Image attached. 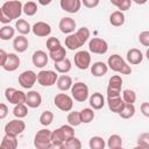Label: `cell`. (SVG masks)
Wrapping results in <instances>:
<instances>
[{
	"label": "cell",
	"instance_id": "cell-31",
	"mask_svg": "<svg viewBox=\"0 0 149 149\" xmlns=\"http://www.w3.org/2000/svg\"><path fill=\"white\" fill-rule=\"evenodd\" d=\"M48 55L54 62H58V61H62V59H64L66 57V49L63 45H61L57 49H55L52 51H49Z\"/></svg>",
	"mask_w": 149,
	"mask_h": 149
},
{
	"label": "cell",
	"instance_id": "cell-3",
	"mask_svg": "<svg viewBox=\"0 0 149 149\" xmlns=\"http://www.w3.org/2000/svg\"><path fill=\"white\" fill-rule=\"evenodd\" d=\"M107 66L114 72H118L120 74H130L132 68L128 65V63L118 54H114L108 57L107 59Z\"/></svg>",
	"mask_w": 149,
	"mask_h": 149
},
{
	"label": "cell",
	"instance_id": "cell-5",
	"mask_svg": "<svg viewBox=\"0 0 149 149\" xmlns=\"http://www.w3.org/2000/svg\"><path fill=\"white\" fill-rule=\"evenodd\" d=\"M71 97L78 102H84L88 99V86L83 81H77L71 86Z\"/></svg>",
	"mask_w": 149,
	"mask_h": 149
},
{
	"label": "cell",
	"instance_id": "cell-11",
	"mask_svg": "<svg viewBox=\"0 0 149 149\" xmlns=\"http://www.w3.org/2000/svg\"><path fill=\"white\" fill-rule=\"evenodd\" d=\"M88 50L97 55H105L108 51V43L100 37H92L88 42Z\"/></svg>",
	"mask_w": 149,
	"mask_h": 149
},
{
	"label": "cell",
	"instance_id": "cell-42",
	"mask_svg": "<svg viewBox=\"0 0 149 149\" xmlns=\"http://www.w3.org/2000/svg\"><path fill=\"white\" fill-rule=\"evenodd\" d=\"M64 148L65 149H80L81 148V142L76 136H72L71 139H69L64 142Z\"/></svg>",
	"mask_w": 149,
	"mask_h": 149
},
{
	"label": "cell",
	"instance_id": "cell-18",
	"mask_svg": "<svg viewBox=\"0 0 149 149\" xmlns=\"http://www.w3.org/2000/svg\"><path fill=\"white\" fill-rule=\"evenodd\" d=\"M20 63H21L20 57L14 52H9V54H7V58H6V62L2 68L5 71L13 72L20 66Z\"/></svg>",
	"mask_w": 149,
	"mask_h": 149
},
{
	"label": "cell",
	"instance_id": "cell-7",
	"mask_svg": "<svg viewBox=\"0 0 149 149\" xmlns=\"http://www.w3.org/2000/svg\"><path fill=\"white\" fill-rule=\"evenodd\" d=\"M54 104L58 109L63 112H70L73 107V99L66 93H58L54 98Z\"/></svg>",
	"mask_w": 149,
	"mask_h": 149
},
{
	"label": "cell",
	"instance_id": "cell-13",
	"mask_svg": "<svg viewBox=\"0 0 149 149\" xmlns=\"http://www.w3.org/2000/svg\"><path fill=\"white\" fill-rule=\"evenodd\" d=\"M74 65L79 70H86L91 65V55L86 50H79L74 54Z\"/></svg>",
	"mask_w": 149,
	"mask_h": 149
},
{
	"label": "cell",
	"instance_id": "cell-40",
	"mask_svg": "<svg viewBox=\"0 0 149 149\" xmlns=\"http://www.w3.org/2000/svg\"><path fill=\"white\" fill-rule=\"evenodd\" d=\"M66 120H68V123L72 127H77L81 123L80 121V115H79V112H70L66 116Z\"/></svg>",
	"mask_w": 149,
	"mask_h": 149
},
{
	"label": "cell",
	"instance_id": "cell-12",
	"mask_svg": "<svg viewBox=\"0 0 149 149\" xmlns=\"http://www.w3.org/2000/svg\"><path fill=\"white\" fill-rule=\"evenodd\" d=\"M121 87H122V78L119 74H114L108 80L107 86V97H118L121 95Z\"/></svg>",
	"mask_w": 149,
	"mask_h": 149
},
{
	"label": "cell",
	"instance_id": "cell-27",
	"mask_svg": "<svg viewBox=\"0 0 149 149\" xmlns=\"http://www.w3.org/2000/svg\"><path fill=\"white\" fill-rule=\"evenodd\" d=\"M55 70L56 72L58 73H68L71 71V68H72V64H71V61L65 57L64 59L62 61H58V62H55Z\"/></svg>",
	"mask_w": 149,
	"mask_h": 149
},
{
	"label": "cell",
	"instance_id": "cell-44",
	"mask_svg": "<svg viewBox=\"0 0 149 149\" xmlns=\"http://www.w3.org/2000/svg\"><path fill=\"white\" fill-rule=\"evenodd\" d=\"M137 144L140 148H144V149L149 148V134L148 133L141 134L137 139Z\"/></svg>",
	"mask_w": 149,
	"mask_h": 149
},
{
	"label": "cell",
	"instance_id": "cell-36",
	"mask_svg": "<svg viewBox=\"0 0 149 149\" xmlns=\"http://www.w3.org/2000/svg\"><path fill=\"white\" fill-rule=\"evenodd\" d=\"M22 13H24L27 16H34L37 13V5L34 1H27L22 6Z\"/></svg>",
	"mask_w": 149,
	"mask_h": 149
},
{
	"label": "cell",
	"instance_id": "cell-46",
	"mask_svg": "<svg viewBox=\"0 0 149 149\" xmlns=\"http://www.w3.org/2000/svg\"><path fill=\"white\" fill-rule=\"evenodd\" d=\"M132 6V0H120L119 3H118V9L121 10V12H126Z\"/></svg>",
	"mask_w": 149,
	"mask_h": 149
},
{
	"label": "cell",
	"instance_id": "cell-8",
	"mask_svg": "<svg viewBox=\"0 0 149 149\" xmlns=\"http://www.w3.org/2000/svg\"><path fill=\"white\" fill-rule=\"evenodd\" d=\"M5 98L8 102L13 105L26 104V93L21 90H16L14 87H7L5 90Z\"/></svg>",
	"mask_w": 149,
	"mask_h": 149
},
{
	"label": "cell",
	"instance_id": "cell-34",
	"mask_svg": "<svg viewBox=\"0 0 149 149\" xmlns=\"http://www.w3.org/2000/svg\"><path fill=\"white\" fill-rule=\"evenodd\" d=\"M13 114L15 118L17 119H23L28 115V106L26 104H17V105H14V108H13Z\"/></svg>",
	"mask_w": 149,
	"mask_h": 149
},
{
	"label": "cell",
	"instance_id": "cell-17",
	"mask_svg": "<svg viewBox=\"0 0 149 149\" xmlns=\"http://www.w3.org/2000/svg\"><path fill=\"white\" fill-rule=\"evenodd\" d=\"M48 61H49V55L43 50H36L31 56V62L34 66L38 69L44 68L48 64Z\"/></svg>",
	"mask_w": 149,
	"mask_h": 149
},
{
	"label": "cell",
	"instance_id": "cell-1",
	"mask_svg": "<svg viewBox=\"0 0 149 149\" xmlns=\"http://www.w3.org/2000/svg\"><path fill=\"white\" fill-rule=\"evenodd\" d=\"M22 2L20 0H8L0 7V22L9 24L15 19H20L22 14Z\"/></svg>",
	"mask_w": 149,
	"mask_h": 149
},
{
	"label": "cell",
	"instance_id": "cell-14",
	"mask_svg": "<svg viewBox=\"0 0 149 149\" xmlns=\"http://www.w3.org/2000/svg\"><path fill=\"white\" fill-rule=\"evenodd\" d=\"M31 31L37 37H47L51 34V26L44 21H37L31 26Z\"/></svg>",
	"mask_w": 149,
	"mask_h": 149
},
{
	"label": "cell",
	"instance_id": "cell-38",
	"mask_svg": "<svg viewBox=\"0 0 149 149\" xmlns=\"http://www.w3.org/2000/svg\"><path fill=\"white\" fill-rule=\"evenodd\" d=\"M58 129H59V132H61V134H62V136H63V139H64V142H65L66 140L71 139L72 136H74V128H73L72 126H70L69 123L61 126Z\"/></svg>",
	"mask_w": 149,
	"mask_h": 149
},
{
	"label": "cell",
	"instance_id": "cell-48",
	"mask_svg": "<svg viewBox=\"0 0 149 149\" xmlns=\"http://www.w3.org/2000/svg\"><path fill=\"white\" fill-rule=\"evenodd\" d=\"M7 115H8V107H7V105L3 104V102H0V120L5 119Z\"/></svg>",
	"mask_w": 149,
	"mask_h": 149
},
{
	"label": "cell",
	"instance_id": "cell-47",
	"mask_svg": "<svg viewBox=\"0 0 149 149\" xmlns=\"http://www.w3.org/2000/svg\"><path fill=\"white\" fill-rule=\"evenodd\" d=\"M81 1V5H84L86 8H95L100 0H80Z\"/></svg>",
	"mask_w": 149,
	"mask_h": 149
},
{
	"label": "cell",
	"instance_id": "cell-45",
	"mask_svg": "<svg viewBox=\"0 0 149 149\" xmlns=\"http://www.w3.org/2000/svg\"><path fill=\"white\" fill-rule=\"evenodd\" d=\"M139 41L143 47H149V31L144 30L142 33H140L139 35Z\"/></svg>",
	"mask_w": 149,
	"mask_h": 149
},
{
	"label": "cell",
	"instance_id": "cell-23",
	"mask_svg": "<svg viewBox=\"0 0 149 149\" xmlns=\"http://www.w3.org/2000/svg\"><path fill=\"white\" fill-rule=\"evenodd\" d=\"M88 101H90V106L92 109H101L104 106H105V98L104 95L100 93V92H94L90 98H88Z\"/></svg>",
	"mask_w": 149,
	"mask_h": 149
},
{
	"label": "cell",
	"instance_id": "cell-37",
	"mask_svg": "<svg viewBox=\"0 0 149 149\" xmlns=\"http://www.w3.org/2000/svg\"><path fill=\"white\" fill-rule=\"evenodd\" d=\"M40 123L42 125V126H44V127H48V126H50L51 123H52V121H54V113L52 112H50V111H44V112H42V114L40 115Z\"/></svg>",
	"mask_w": 149,
	"mask_h": 149
},
{
	"label": "cell",
	"instance_id": "cell-49",
	"mask_svg": "<svg viewBox=\"0 0 149 149\" xmlns=\"http://www.w3.org/2000/svg\"><path fill=\"white\" fill-rule=\"evenodd\" d=\"M140 108H141L142 114H143L146 118H148V116H149V104H148V102H142L141 106H140Z\"/></svg>",
	"mask_w": 149,
	"mask_h": 149
},
{
	"label": "cell",
	"instance_id": "cell-53",
	"mask_svg": "<svg viewBox=\"0 0 149 149\" xmlns=\"http://www.w3.org/2000/svg\"><path fill=\"white\" fill-rule=\"evenodd\" d=\"M109 1H111V3H112V5H114V6H115V7H116V6H118V3H119V1H120V0H109Z\"/></svg>",
	"mask_w": 149,
	"mask_h": 149
},
{
	"label": "cell",
	"instance_id": "cell-10",
	"mask_svg": "<svg viewBox=\"0 0 149 149\" xmlns=\"http://www.w3.org/2000/svg\"><path fill=\"white\" fill-rule=\"evenodd\" d=\"M17 80H19V84L21 85V87L29 90L37 81V73H35L33 70H26L19 74Z\"/></svg>",
	"mask_w": 149,
	"mask_h": 149
},
{
	"label": "cell",
	"instance_id": "cell-32",
	"mask_svg": "<svg viewBox=\"0 0 149 149\" xmlns=\"http://www.w3.org/2000/svg\"><path fill=\"white\" fill-rule=\"evenodd\" d=\"M135 111L136 109H135L134 104H127V102H125V105H123L122 109L120 111L119 115L122 119H130V118H133L135 115Z\"/></svg>",
	"mask_w": 149,
	"mask_h": 149
},
{
	"label": "cell",
	"instance_id": "cell-25",
	"mask_svg": "<svg viewBox=\"0 0 149 149\" xmlns=\"http://www.w3.org/2000/svg\"><path fill=\"white\" fill-rule=\"evenodd\" d=\"M56 84H57L58 90H61V91H68V90L71 88L73 81H72V78H71L70 76L63 73L62 76H59V77L57 78Z\"/></svg>",
	"mask_w": 149,
	"mask_h": 149
},
{
	"label": "cell",
	"instance_id": "cell-20",
	"mask_svg": "<svg viewBox=\"0 0 149 149\" xmlns=\"http://www.w3.org/2000/svg\"><path fill=\"white\" fill-rule=\"evenodd\" d=\"M126 58H127V62L132 65H137L140 63H142L143 61V54L140 49H136V48H132L127 51V55H126Z\"/></svg>",
	"mask_w": 149,
	"mask_h": 149
},
{
	"label": "cell",
	"instance_id": "cell-35",
	"mask_svg": "<svg viewBox=\"0 0 149 149\" xmlns=\"http://www.w3.org/2000/svg\"><path fill=\"white\" fill-rule=\"evenodd\" d=\"M107 147L109 149H119L122 147V139L118 134H113L107 140Z\"/></svg>",
	"mask_w": 149,
	"mask_h": 149
},
{
	"label": "cell",
	"instance_id": "cell-33",
	"mask_svg": "<svg viewBox=\"0 0 149 149\" xmlns=\"http://www.w3.org/2000/svg\"><path fill=\"white\" fill-rule=\"evenodd\" d=\"M94 109H92V108H83L81 111H79V115H80V121H81V123H90V122H92L93 121V119H94V116H95V114H94V112H93Z\"/></svg>",
	"mask_w": 149,
	"mask_h": 149
},
{
	"label": "cell",
	"instance_id": "cell-2",
	"mask_svg": "<svg viewBox=\"0 0 149 149\" xmlns=\"http://www.w3.org/2000/svg\"><path fill=\"white\" fill-rule=\"evenodd\" d=\"M90 35V29L87 27H81L65 37V47L69 50H77L88 41Z\"/></svg>",
	"mask_w": 149,
	"mask_h": 149
},
{
	"label": "cell",
	"instance_id": "cell-22",
	"mask_svg": "<svg viewBox=\"0 0 149 149\" xmlns=\"http://www.w3.org/2000/svg\"><path fill=\"white\" fill-rule=\"evenodd\" d=\"M28 45H29V42H28V38L26 37V35H19V36L14 37V40H13V48L19 54L24 52L28 49Z\"/></svg>",
	"mask_w": 149,
	"mask_h": 149
},
{
	"label": "cell",
	"instance_id": "cell-15",
	"mask_svg": "<svg viewBox=\"0 0 149 149\" xmlns=\"http://www.w3.org/2000/svg\"><path fill=\"white\" fill-rule=\"evenodd\" d=\"M59 6L64 12L74 14L79 12L81 7V1L80 0H59Z\"/></svg>",
	"mask_w": 149,
	"mask_h": 149
},
{
	"label": "cell",
	"instance_id": "cell-51",
	"mask_svg": "<svg viewBox=\"0 0 149 149\" xmlns=\"http://www.w3.org/2000/svg\"><path fill=\"white\" fill-rule=\"evenodd\" d=\"M37 1H38V3H40V5H42V6H47V5L51 3V1H52V0H37Z\"/></svg>",
	"mask_w": 149,
	"mask_h": 149
},
{
	"label": "cell",
	"instance_id": "cell-4",
	"mask_svg": "<svg viewBox=\"0 0 149 149\" xmlns=\"http://www.w3.org/2000/svg\"><path fill=\"white\" fill-rule=\"evenodd\" d=\"M34 146L37 149H51V130L40 129L34 137Z\"/></svg>",
	"mask_w": 149,
	"mask_h": 149
},
{
	"label": "cell",
	"instance_id": "cell-6",
	"mask_svg": "<svg viewBox=\"0 0 149 149\" xmlns=\"http://www.w3.org/2000/svg\"><path fill=\"white\" fill-rule=\"evenodd\" d=\"M58 78V74L54 70H41L37 73V83L41 86H52L56 84V80Z\"/></svg>",
	"mask_w": 149,
	"mask_h": 149
},
{
	"label": "cell",
	"instance_id": "cell-29",
	"mask_svg": "<svg viewBox=\"0 0 149 149\" xmlns=\"http://www.w3.org/2000/svg\"><path fill=\"white\" fill-rule=\"evenodd\" d=\"M126 21L125 14L121 10H115L109 15V23L113 27H121Z\"/></svg>",
	"mask_w": 149,
	"mask_h": 149
},
{
	"label": "cell",
	"instance_id": "cell-30",
	"mask_svg": "<svg viewBox=\"0 0 149 149\" xmlns=\"http://www.w3.org/2000/svg\"><path fill=\"white\" fill-rule=\"evenodd\" d=\"M15 35V28L9 24H3V27L0 28V40L2 41H9L14 38Z\"/></svg>",
	"mask_w": 149,
	"mask_h": 149
},
{
	"label": "cell",
	"instance_id": "cell-21",
	"mask_svg": "<svg viewBox=\"0 0 149 149\" xmlns=\"http://www.w3.org/2000/svg\"><path fill=\"white\" fill-rule=\"evenodd\" d=\"M107 105H108V108H109L111 112L119 114L120 111L122 109L123 105H125V101L122 100L121 95H118V97H107Z\"/></svg>",
	"mask_w": 149,
	"mask_h": 149
},
{
	"label": "cell",
	"instance_id": "cell-43",
	"mask_svg": "<svg viewBox=\"0 0 149 149\" xmlns=\"http://www.w3.org/2000/svg\"><path fill=\"white\" fill-rule=\"evenodd\" d=\"M61 41L57 38V37H49L47 40V49L49 51H52L55 49H57L58 47H61Z\"/></svg>",
	"mask_w": 149,
	"mask_h": 149
},
{
	"label": "cell",
	"instance_id": "cell-9",
	"mask_svg": "<svg viewBox=\"0 0 149 149\" xmlns=\"http://www.w3.org/2000/svg\"><path fill=\"white\" fill-rule=\"evenodd\" d=\"M26 129V123L24 121H22L21 119H14L9 122L6 123L5 126V134L12 135V136H19L20 134L23 133V130Z\"/></svg>",
	"mask_w": 149,
	"mask_h": 149
},
{
	"label": "cell",
	"instance_id": "cell-28",
	"mask_svg": "<svg viewBox=\"0 0 149 149\" xmlns=\"http://www.w3.org/2000/svg\"><path fill=\"white\" fill-rule=\"evenodd\" d=\"M17 144L19 143H17L16 136H12V135L5 134V136L1 140L0 148H2V149H15V148H17Z\"/></svg>",
	"mask_w": 149,
	"mask_h": 149
},
{
	"label": "cell",
	"instance_id": "cell-41",
	"mask_svg": "<svg viewBox=\"0 0 149 149\" xmlns=\"http://www.w3.org/2000/svg\"><path fill=\"white\" fill-rule=\"evenodd\" d=\"M122 100L127 104H134L136 101V93L133 90L126 88L122 91Z\"/></svg>",
	"mask_w": 149,
	"mask_h": 149
},
{
	"label": "cell",
	"instance_id": "cell-24",
	"mask_svg": "<svg viewBox=\"0 0 149 149\" xmlns=\"http://www.w3.org/2000/svg\"><path fill=\"white\" fill-rule=\"evenodd\" d=\"M90 66H91V73H92L94 77H102V76H105V74L107 73V71H108L107 64L104 63V62H100V61L93 63V64L90 65Z\"/></svg>",
	"mask_w": 149,
	"mask_h": 149
},
{
	"label": "cell",
	"instance_id": "cell-26",
	"mask_svg": "<svg viewBox=\"0 0 149 149\" xmlns=\"http://www.w3.org/2000/svg\"><path fill=\"white\" fill-rule=\"evenodd\" d=\"M15 30L20 34V35H28L31 31V26L28 21H26L24 19H17L15 22Z\"/></svg>",
	"mask_w": 149,
	"mask_h": 149
},
{
	"label": "cell",
	"instance_id": "cell-16",
	"mask_svg": "<svg viewBox=\"0 0 149 149\" xmlns=\"http://www.w3.org/2000/svg\"><path fill=\"white\" fill-rule=\"evenodd\" d=\"M76 27H77L76 21H74L72 17H69V16L62 17L61 21H59V23H58L59 30H61L63 34H66V35L73 33L74 29H76Z\"/></svg>",
	"mask_w": 149,
	"mask_h": 149
},
{
	"label": "cell",
	"instance_id": "cell-19",
	"mask_svg": "<svg viewBox=\"0 0 149 149\" xmlns=\"http://www.w3.org/2000/svg\"><path fill=\"white\" fill-rule=\"evenodd\" d=\"M42 104V97L40 92L31 90L28 93H26V105L30 108H37Z\"/></svg>",
	"mask_w": 149,
	"mask_h": 149
},
{
	"label": "cell",
	"instance_id": "cell-50",
	"mask_svg": "<svg viewBox=\"0 0 149 149\" xmlns=\"http://www.w3.org/2000/svg\"><path fill=\"white\" fill-rule=\"evenodd\" d=\"M6 58H7V52L3 50V49H0V66L2 68L5 62H6Z\"/></svg>",
	"mask_w": 149,
	"mask_h": 149
},
{
	"label": "cell",
	"instance_id": "cell-39",
	"mask_svg": "<svg viewBox=\"0 0 149 149\" xmlns=\"http://www.w3.org/2000/svg\"><path fill=\"white\" fill-rule=\"evenodd\" d=\"M88 146H90L91 149H104L106 143H105V140L101 136H92L90 139Z\"/></svg>",
	"mask_w": 149,
	"mask_h": 149
},
{
	"label": "cell",
	"instance_id": "cell-52",
	"mask_svg": "<svg viewBox=\"0 0 149 149\" xmlns=\"http://www.w3.org/2000/svg\"><path fill=\"white\" fill-rule=\"evenodd\" d=\"M148 0H132V2H135L136 5H144L147 3Z\"/></svg>",
	"mask_w": 149,
	"mask_h": 149
}]
</instances>
